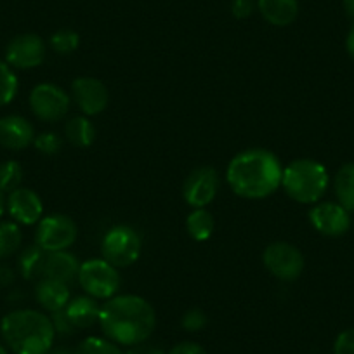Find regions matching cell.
Returning a JSON list of instances; mask_svg holds the SVG:
<instances>
[{"instance_id": "cell-11", "label": "cell", "mask_w": 354, "mask_h": 354, "mask_svg": "<svg viewBox=\"0 0 354 354\" xmlns=\"http://www.w3.org/2000/svg\"><path fill=\"white\" fill-rule=\"evenodd\" d=\"M349 210L339 202H318L309 210V223L323 236H342L351 227Z\"/></svg>"}, {"instance_id": "cell-28", "label": "cell", "mask_w": 354, "mask_h": 354, "mask_svg": "<svg viewBox=\"0 0 354 354\" xmlns=\"http://www.w3.org/2000/svg\"><path fill=\"white\" fill-rule=\"evenodd\" d=\"M77 354H124L118 344L103 337H87L77 347Z\"/></svg>"}, {"instance_id": "cell-23", "label": "cell", "mask_w": 354, "mask_h": 354, "mask_svg": "<svg viewBox=\"0 0 354 354\" xmlns=\"http://www.w3.org/2000/svg\"><path fill=\"white\" fill-rule=\"evenodd\" d=\"M214 230H216V219L207 209H193V212L186 217V231L193 240H209Z\"/></svg>"}, {"instance_id": "cell-32", "label": "cell", "mask_w": 354, "mask_h": 354, "mask_svg": "<svg viewBox=\"0 0 354 354\" xmlns=\"http://www.w3.org/2000/svg\"><path fill=\"white\" fill-rule=\"evenodd\" d=\"M255 6H257V0H233L231 12H233L234 18L245 19L252 16V12L255 11Z\"/></svg>"}, {"instance_id": "cell-13", "label": "cell", "mask_w": 354, "mask_h": 354, "mask_svg": "<svg viewBox=\"0 0 354 354\" xmlns=\"http://www.w3.org/2000/svg\"><path fill=\"white\" fill-rule=\"evenodd\" d=\"M46 59V44L35 33H21L9 42L6 61L18 70H32Z\"/></svg>"}, {"instance_id": "cell-2", "label": "cell", "mask_w": 354, "mask_h": 354, "mask_svg": "<svg viewBox=\"0 0 354 354\" xmlns=\"http://www.w3.org/2000/svg\"><path fill=\"white\" fill-rule=\"evenodd\" d=\"M283 167L268 149L252 148L233 156L226 169L227 185L241 198L261 200L281 186Z\"/></svg>"}, {"instance_id": "cell-6", "label": "cell", "mask_w": 354, "mask_h": 354, "mask_svg": "<svg viewBox=\"0 0 354 354\" xmlns=\"http://www.w3.org/2000/svg\"><path fill=\"white\" fill-rule=\"evenodd\" d=\"M142 241L141 236L131 226H115L104 234L101 252L115 268H127L132 266L141 255Z\"/></svg>"}, {"instance_id": "cell-12", "label": "cell", "mask_w": 354, "mask_h": 354, "mask_svg": "<svg viewBox=\"0 0 354 354\" xmlns=\"http://www.w3.org/2000/svg\"><path fill=\"white\" fill-rule=\"evenodd\" d=\"M71 96L85 117H94L106 110L110 103L108 87L93 77H78L71 84Z\"/></svg>"}, {"instance_id": "cell-1", "label": "cell", "mask_w": 354, "mask_h": 354, "mask_svg": "<svg viewBox=\"0 0 354 354\" xmlns=\"http://www.w3.org/2000/svg\"><path fill=\"white\" fill-rule=\"evenodd\" d=\"M100 325L118 346H138L148 340L156 325L153 306L139 295H115L101 306Z\"/></svg>"}, {"instance_id": "cell-20", "label": "cell", "mask_w": 354, "mask_h": 354, "mask_svg": "<svg viewBox=\"0 0 354 354\" xmlns=\"http://www.w3.org/2000/svg\"><path fill=\"white\" fill-rule=\"evenodd\" d=\"M333 192L337 202L349 212H354V163H346L333 177Z\"/></svg>"}, {"instance_id": "cell-33", "label": "cell", "mask_w": 354, "mask_h": 354, "mask_svg": "<svg viewBox=\"0 0 354 354\" xmlns=\"http://www.w3.org/2000/svg\"><path fill=\"white\" fill-rule=\"evenodd\" d=\"M50 322H53L56 333H61V335H68V333H71L75 330V326L71 325V322L68 319L64 309L53 313V316H50Z\"/></svg>"}, {"instance_id": "cell-21", "label": "cell", "mask_w": 354, "mask_h": 354, "mask_svg": "<svg viewBox=\"0 0 354 354\" xmlns=\"http://www.w3.org/2000/svg\"><path fill=\"white\" fill-rule=\"evenodd\" d=\"M64 136L70 141V145L77 148H88L96 139V127L88 117H73L64 125Z\"/></svg>"}, {"instance_id": "cell-26", "label": "cell", "mask_w": 354, "mask_h": 354, "mask_svg": "<svg viewBox=\"0 0 354 354\" xmlns=\"http://www.w3.org/2000/svg\"><path fill=\"white\" fill-rule=\"evenodd\" d=\"M23 181V167L16 160H8L0 163V192L11 193L21 188Z\"/></svg>"}, {"instance_id": "cell-30", "label": "cell", "mask_w": 354, "mask_h": 354, "mask_svg": "<svg viewBox=\"0 0 354 354\" xmlns=\"http://www.w3.org/2000/svg\"><path fill=\"white\" fill-rule=\"evenodd\" d=\"M181 325L186 332H200L207 325V315L202 309H189L183 316Z\"/></svg>"}, {"instance_id": "cell-19", "label": "cell", "mask_w": 354, "mask_h": 354, "mask_svg": "<svg viewBox=\"0 0 354 354\" xmlns=\"http://www.w3.org/2000/svg\"><path fill=\"white\" fill-rule=\"evenodd\" d=\"M262 18L273 26H288L299 15V0H257Z\"/></svg>"}, {"instance_id": "cell-39", "label": "cell", "mask_w": 354, "mask_h": 354, "mask_svg": "<svg viewBox=\"0 0 354 354\" xmlns=\"http://www.w3.org/2000/svg\"><path fill=\"white\" fill-rule=\"evenodd\" d=\"M47 354H77V349H70V347H57V349H50Z\"/></svg>"}, {"instance_id": "cell-7", "label": "cell", "mask_w": 354, "mask_h": 354, "mask_svg": "<svg viewBox=\"0 0 354 354\" xmlns=\"http://www.w3.org/2000/svg\"><path fill=\"white\" fill-rule=\"evenodd\" d=\"M266 270L281 281H294L304 271V255L295 245L287 241H274L268 245L262 254Z\"/></svg>"}, {"instance_id": "cell-18", "label": "cell", "mask_w": 354, "mask_h": 354, "mask_svg": "<svg viewBox=\"0 0 354 354\" xmlns=\"http://www.w3.org/2000/svg\"><path fill=\"white\" fill-rule=\"evenodd\" d=\"M64 313L75 328H88L100 322L101 306L97 304V299L91 295H80L68 302Z\"/></svg>"}, {"instance_id": "cell-40", "label": "cell", "mask_w": 354, "mask_h": 354, "mask_svg": "<svg viewBox=\"0 0 354 354\" xmlns=\"http://www.w3.org/2000/svg\"><path fill=\"white\" fill-rule=\"evenodd\" d=\"M6 210V200H4V193L0 192V217H2V214H4Z\"/></svg>"}, {"instance_id": "cell-41", "label": "cell", "mask_w": 354, "mask_h": 354, "mask_svg": "<svg viewBox=\"0 0 354 354\" xmlns=\"http://www.w3.org/2000/svg\"><path fill=\"white\" fill-rule=\"evenodd\" d=\"M0 354H9L8 349H6V347L2 346V344H0Z\"/></svg>"}, {"instance_id": "cell-14", "label": "cell", "mask_w": 354, "mask_h": 354, "mask_svg": "<svg viewBox=\"0 0 354 354\" xmlns=\"http://www.w3.org/2000/svg\"><path fill=\"white\" fill-rule=\"evenodd\" d=\"M6 205H8L11 217L18 224L32 226V224H39V221L42 219V200L35 192L28 188H18L9 193Z\"/></svg>"}, {"instance_id": "cell-25", "label": "cell", "mask_w": 354, "mask_h": 354, "mask_svg": "<svg viewBox=\"0 0 354 354\" xmlns=\"http://www.w3.org/2000/svg\"><path fill=\"white\" fill-rule=\"evenodd\" d=\"M18 94V77L8 61H0V106L11 103Z\"/></svg>"}, {"instance_id": "cell-10", "label": "cell", "mask_w": 354, "mask_h": 354, "mask_svg": "<svg viewBox=\"0 0 354 354\" xmlns=\"http://www.w3.org/2000/svg\"><path fill=\"white\" fill-rule=\"evenodd\" d=\"M219 193V174L214 167H198L186 177L183 185L185 202L193 209H205Z\"/></svg>"}, {"instance_id": "cell-22", "label": "cell", "mask_w": 354, "mask_h": 354, "mask_svg": "<svg viewBox=\"0 0 354 354\" xmlns=\"http://www.w3.org/2000/svg\"><path fill=\"white\" fill-rule=\"evenodd\" d=\"M47 252L40 248L39 245H30L21 252L18 259L19 274L26 280H33L37 277L44 274V264H46Z\"/></svg>"}, {"instance_id": "cell-24", "label": "cell", "mask_w": 354, "mask_h": 354, "mask_svg": "<svg viewBox=\"0 0 354 354\" xmlns=\"http://www.w3.org/2000/svg\"><path fill=\"white\" fill-rule=\"evenodd\" d=\"M21 230L16 223H0V259H8L21 247Z\"/></svg>"}, {"instance_id": "cell-16", "label": "cell", "mask_w": 354, "mask_h": 354, "mask_svg": "<svg viewBox=\"0 0 354 354\" xmlns=\"http://www.w3.org/2000/svg\"><path fill=\"white\" fill-rule=\"evenodd\" d=\"M78 271H80V262L73 254H70L68 250L50 252L46 257L42 277L70 283L71 280L78 278Z\"/></svg>"}, {"instance_id": "cell-9", "label": "cell", "mask_w": 354, "mask_h": 354, "mask_svg": "<svg viewBox=\"0 0 354 354\" xmlns=\"http://www.w3.org/2000/svg\"><path fill=\"white\" fill-rule=\"evenodd\" d=\"M30 108L44 122H57L70 110V96L54 84H39L30 93Z\"/></svg>"}, {"instance_id": "cell-38", "label": "cell", "mask_w": 354, "mask_h": 354, "mask_svg": "<svg viewBox=\"0 0 354 354\" xmlns=\"http://www.w3.org/2000/svg\"><path fill=\"white\" fill-rule=\"evenodd\" d=\"M344 11L351 19H354V0H344Z\"/></svg>"}, {"instance_id": "cell-31", "label": "cell", "mask_w": 354, "mask_h": 354, "mask_svg": "<svg viewBox=\"0 0 354 354\" xmlns=\"http://www.w3.org/2000/svg\"><path fill=\"white\" fill-rule=\"evenodd\" d=\"M333 354H354V328L339 333L333 342Z\"/></svg>"}, {"instance_id": "cell-37", "label": "cell", "mask_w": 354, "mask_h": 354, "mask_svg": "<svg viewBox=\"0 0 354 354\" xmlns=\"http://www.w3.org/2000/svg\"><path fill=\"white\" fill-rule=\"evenodd\" d=\"M346 49H347V54H349V56H351V59L354 61V25L351 26L349 33H347Z\"/></svg>"}, {"instance_id": "cell-34", "label": "cell", "mask_w": 354, "mask_h": 354, "mask_svg": "<svg viewBox=\"0 0 354 354\" xmlns=\"http://www.w3.org/2000/svg\"><path fill=\"white\" fill-rule=\"evenodd\" d=\"M169 354H209L202 346L195 342H181L174 346L172 349L169 351Z\"/></svg>"}, {"instance_id": "cell-29", "label": "cell", "mask_w": 354, "mask_h": 354, "mask_svg": "<svg viewBox=\"0 0 354 354\" xmlns=\"http://www.w3.org/2000/svg\"><path fill=\"white\" fill-rule=\"evenodd\" d=\"M33 145L44 155H57L63 148V139L56 132H42V134L35 136Z\"/></svg>"}, {"instance_id": "cell-15", "label": "cell", "mask_w": 354, "mask_h": 354, "mask_svg": "<svg viewBox=\"0 0 354 354\" xmlns=\"http://www.w3.org/2000/svg\"><path fill=\"white\" fill-rule=\"evenodd\" d=\"M33 141H35V131L25 117L8 115L0 118V146L19 151L28 148Z\"/></svg>"}, {"instance_id": "cell-17", "label": "cell", "mask_w": 354, "mask_h": 354, "mask_svg": "<svg viewBox=\"0 0 354 354\" xmlns=\"http://www.w3.org/2000/svg\"><path fill=\"white\" fill-rule=\"evenodd\" d=\"M35 297L37 302L46 311L56 313L66 308V304L70 302V290H68L66 283H63V281L42 277L37 283Z\"/></svg>"}, {"instance_id": "cell-35", "label": "cell", "mask_w": 354, "mask_h": 354, "mask_svg": "<svg viewBox=\"0 0 354 354\" xmlns=\"http://www.w3.org/2000/svg\"><path fill=\"white\" fill-rule=\"evenodd\" d=\"M125 354H163V353L158 349V347L142 342V344H138V346H132Z\"/></svg>"}, {"instance_id": "cell-36", "label": "cell", "mask_w": 354, "mask_h": 354, "mask_svg": "<svg viewBox=\"0 0 354 354\" xmlns=\"http://www.w3.org/2000/svg\"><path fill=\"white\" fill-rule=\"evenodd\" d=\"M15 281V271L8 266H0V287H8Z\"/></svg>"}, {"instance_id": "cell-27", "label": "cell", "mask_w": 354, "mask_h": 354, "mask_svg": "<svg viewBox=\"0 0 354 354\" xmlns=\"http://www.w3.org/2000/svg\"><path fill=\"white\" fill-rule=\"evenodd\" d=\"M49 44L54 49V53L71 54L78 49V46H80V35L70 28H61L50 37Z\"/></svg>"}, {"instance_id": "cell-8", "label": "cell", "mask_w": 354, "mask_h": 354, "mask_svg": "<svg viewBox=\"0 0 354 354\" xmlns=\"http://www.w3.org/2000/svg\"><path fill=\"white\" fill-rule=\"evenodd\" d=\"M77 234L78 227L73 219L63 214H53L39 221L35 241L40 248L50 254V252L68 250L77 240Z\"/></svg>"}, {"instance_id": "cell-3", "label": "cell", "mask_w": 354, "mask_h": 354, "mask_svg": "<svg viewBox=\"0 0 354 354\" xmlns=\"http://www.w3.org/2000/svg\"><path fill=\"white\" fill-rule=\"evenodd\" d=\"M0 332L15 354H47L53 349L54 330L49 316L35 309H16L4 316Z\"/></svg>"}, {"instance_id": "cell-5", "label": "cell", "mask_w": 354, "mask_h": 354, "mask_svg": "<svg viewBox=\"0 0 354 354\" xmlns=\"http://www.w3.org/2000/svg\"><path fill=\"white\" fill-rule=\"evenodd\" d=\"M78 281L85 294L94 299H104V301L115 297L120 288L118 268L110 264L106 259H88L84 264H80Z\"/></svg>"}, {"instance_id": "cell-4", "label": "cell", "mask_w": 354, "mask_h": 354, "mask_svg": "<svg viewBox=\"0 0 354 354\" xmlns=\"http://www.w3.org/2000/svg\"><path fill=\"white\" fill-rule=\"evenodd\" d=\"M328 170L316 160L299 158L283 169L281 186L285 193L297 203H318L328 189Z\"/></svg>"}]
</instances>
